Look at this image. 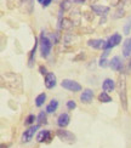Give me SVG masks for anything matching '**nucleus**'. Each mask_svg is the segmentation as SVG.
<instances>
[{"instance_id":"obj_1","label":"nucleus","mask_w":131,"mask_h":148,"mask_svg":"<svg viewBox=\"0 0 131 148\" xmlns=\"http://www.w3.org/2000/svg\"><path fill=\"white\" fill-rule=\"evenodd\" d=\"M1 84L4 88L10 90L12 94H22L23 79L20 74L14 72H5L1 74Z\"/></svg>"},{"instance_id":"obj_27","label":"nucleus","mask_w":131,"mask_h":148,"mask_svg":"<svg viewBox=\"0 0 131 148\" xmlns=\"http://www.w3.org/2000/svg\"><path fill=\"white\" fill-rule=\"evenodd\" d=\"M124 12H125V10H124L123 8H119L115 12H114V15L112 16V18L113 20H118V18H121L123 16H124Z\"/></svg>"},{"instance_id":"obj_35","label":"nucleus","mask_w":131,"mask_h":148,"mask_svg":"<svg viewBox=\"0 0 131 148\" xmlns=\"http://www.w3.org/2000/svg\"><path fill=\"white\" fill-rule=\"evenodd\" d=\"M89 1L91 3V5H93V4H96V1H97V0H89Z\"/></svg>"},{"instance_id":"obj_4","label":"nucleus","mask_w":131,"mask_h":148,"mask_svg":"<svg viewBox=\"0 0 131 148\" xmlns=\"http://www.w3.org/2000/svg\"><path fill=\"white\" fill-rule=\"evenodd\" d=\"M56 136H57L62 142H66V143H74L75 142V135H74L73 132H71L69 130H64V129H58L57 131H56Z\"/></svg>"},{"instance_id":"obj_2","label":"nucleus","mask_w":131,"mask_h":148,"mask_svg":"<svg viewBox=\"0 0 131 148\" xmlns=\"http://www.w3.org/2000/svg\"><path fill=\"white\" fill-rule=\"evenodd\" d=\"M117 90H118V95H119V98H120L121 108L124 112H128V88H126L125 75H120L119 79H118Z\"/></svg>"},{"instance_id":"obj_29","label":"nucleus","mask_w":131,"mask_h":148,"mask_svg":"<svg viewBox=\"0 0 131 148\" xmlns=\"http://www.w3.org/2000/svg\"><path fill=\"white\" fill-rule=\"evenodd\" d=\"M66 106H67V108L69 110H74L77 108V103H75V101H74V100H68L67 103H66Z\"/></svg>"},{"instance_id":"obj_36","label":"nucleus","mask_w":131,"mask_h":148,"mask_svg":"<svg viewBox=\"0 0 131 148\" xmlns=\"http://www.w3.org/2000/svg\"><path fill=\"white\" fill-rule=\"evenodd\" d=\"M38 1H39V3H40V4H41V3H43V1H44V0H38Z\"/></svg>"},{"instance_id":"obj_5","label":"nucleus","mask_w":131,"mask_h":148,"mask_svg":"<svg viewBox=\"0 0 131 148\" xmlns=\"http://www.w3.org/2000/svg\"><path fill=\"white\" fill-rule=\"evenodd\" d=\"M61 86L63 89L71 91V92H79V91H83V86L80 85L78 82L75 80H72V79H63L61 82Z\"/></svg>"},{"instance_id":"obj_33","label":"nucleus","mask_w":131,"mask_h":148,"mask_svg":"<svg viewBox=\"0 0 131 148\" xmlns=\"http://www.w3.org/2000/svg\"><path fill=\"white\" fill-rule=\"evenodd\" d=\"M72 1H73L74 4H79V5L85 4V0H72Z\"/></svg>"},{"instance_id":"obj_23","label":"nucleus","mask_w":131,"mask_h":148,"mask_svg":"<svg viewBox=\"0 0 131 148\" xmlns=\"http://www.w3.org/2000/svg\"><path fill=\"white\" fill-rule=\"evenodd\" d=\"M98 101L101 103H109V102H112V97L109 96L108 92L102 91L101 94L98 95Z\"/></svg>"},{"instance_id":"obj_19","label":"nucleus","mask_w":131,"mask_h":148,"mask_svg":"<svg viewBox=\"0 0 131 148\" xmlns=\"http://www.w3.org/2000/svg\"><path fill=\"white\" fill-rule=\"evenodd\" d=\"M57 108H58V101L56 100V98H52V100L47 103V106L45 108V112L51 114V113H55L56 110H57Z\"/></svg>"},{"instance_id":"obj_22","label":"nucleus","mask_w":131,"mask_h":148,"mask_svg":"<svg viewBox=\"0 0 131 148\" xmlns=\"http://www.w3.org/2000/svg\"><path fill=\"white\" fill-rule=\"evenodd\" d=\"M72 3H73L72 0H62L61 4H60V10H62L63 12L69 11L72 9V5H73Z\"/></svg>"},{"instance_id":"obj_16","label":"nucleus","mask_w":131,"mask_h":148,"mask_svg":"<svg viewBox=\"0 0 131 148\" xmlns=\"http://www.w3.org/2000/svg\"><path fill=\"white\" fill-rule=\"evenodd\" d=\"M74 27V23L71 18H62L60 20V23H58V28L62 29V30H71L72 28Z\"/></svg>"},{"instance_id":"obj_25","label":"nucleus","mask_w":131,"mask_h":148,"mask_svg":"<svg viewBox=\"0 0 131 148\" xmlns=\"http://www.w3.org/2000/svg\"><path fill=\"white\" fill-rule=\"evenodd\" d=\"M130 32H131V16L128 18V21L125 22V24H124V27H123V34L129 35Z\"/></svg>"},{"instance_id":"obj_6","label":"nucleus","mask_w":131,"mask_h":148,"mask_svg":"<svg viewBox=\"0 0 131 148\" xmlns=\"http://www.w3.org/2000/svg\"><path fill=\"white\" fill-rule=\"evenodd\" d=\"M39 127H40V125L36 124V125H32L30 127H28L27 130H24V132L22 134V136H21V142H22V143H28V142H30V141L33 140L34 135L36 134V131L39 130Z\"/></svg>"},{"instance_id":"obj_12","label":"nucleus","mask_w":131,"mask_h":148,"mask_svg":"<svg viewBox=\"0 0 131 148\" xmlns=\"http://www.w3.org/2000/svg\"><path fill=\"white\" fill-rule=\"evenodd\" d=\"M91 10L95 15L98 16H107V14H109L110 8L109 6H104V5H98V4H93L91 5Z\"/></svg>"},{"instance_id":"obj_34","label":"nucleus","mask_w":131,"mask_h":148,"mask_svg":"<svg viewBox=\"0 0 131 148\" xmlns=\"http://www.w3.org/2000/svg\"><path fill=\"white\" fill-rule=\"evenodd\" d=\"M121 4H126V5H130V4H131V0H121Z\"/></svg>"},{"instance_id":"obj_24","label":"nucleus","mask_w":131,"mask_h":148,"mask_svg":"<svg viewBox=\"0 0 131 148\" xmlns=\"http://www.w3.org/2000/svg\"><path fill=\"white\" fill-rule=\"evenodd\" d=\"M36 121H38V124L41 125V124H46L47 123V116H46V112H39V114L36 115Z\"/></svg>"},{"instance_id":"obj_26","label":"nucleus","mask_w":131,"mask_h":148,"mask_svg":"<svg viewBox=\"0 0 131 148\" xmlns=\"http://www.w3.org/2000/svg\"><path fill=\"white\" fill-rule=\"evenodd\" d=\"M35 120H36V116L34 114H29L26 116V119H24V125H32Z\"/></svg>"},{"instance_id":"obj_20","label":"nucleus","mask_w":131,"mask_h":148,"mask_svg":"<svg viewBox=\"0 0 131 148\" xmlns=\"http://www.w3.org/2000/svg\"><path fill=\"white\" fill-rule=\"evenodd\" d=\"M104 41L106 40H102V39H90L89 41H87V45L97 50V49H103Z\"/></svg>"},{"instance_id":"obj_28","label":"nucleus","mask_w":131,"mask_h":148,"mask_svg":"<svg viewBox=\"0 0 131 148\" xmlns=\"http://www.w3.org/2000/svg\"><path fill=\"white\" fill-rule=\"evenodd\" d=\"M60 32H55L52 33L51 35H50V39H51L52 41V44H58V41H60Z\"/></svg>"},{"instance_id":"obj_11","label":"nucleus","mask_w":131,"mask_h":148,"mask_svg":"<svg viewBox=\"0 0 131 148\" xmlns=\"http://www.w3.org/2000/svg\"><path fill=\"white\" fill-rule=\"evenodd\" d=\"M109 67L115 72H119V73L124 72V63L119 56H114L109 61Z\"/></svg>"},{"instance_id":"obj_21","label":"nucleus","mask_w":131,"mask_h":148,"mask_svg":"<svg viewBox=\"0 0 131 148\" xmlns=\"http://www.w3.org/2000/svg\"><path fill=\"white\" fill-rule=\"evenodd\" d=\"M45 101H46V94L45 92H41V94H39L38 96L35 97V106L36 107H41L44 103H45Z\"/></svg>"},{"instance_id":"obj_32","label":"nucleus","mask_w":131,"mask_h":148,"mask_svg":"<svg viewBox=\"0 0 131 148\" xmlns=\"http://www.w3.org/2000/svg\"><path fill=\"white\" fill-rule=\"evenodd\" d=\"M119 4H121V0H110V5L112 6H118Z\"/></svg>"},{"instance_id":"obj_31","label":"nucleus","mask_w":131,"mask_h":148,"mask_svg":"<svg viewBox=\"0 0 131 148\" xmlns=\"http://www.w3.org/2000/svg\"><path fill=\"white\" fill-rule=\"evenodd\" d=\"M51 1H52V0H44V1L41 3V6H43V8H47V6L51 4Z\"/></svg>"},{"instance_id":"obj_3","label":"nucleus","mask_w":131,"mask_h":148,"mask_svg":"<svg viewBox=\"0 0 131 148\" xmlns=\"http://www.w3.org/2000/svg\"><path fill=\"white\" fill-rule=\"evenodd\" d=\"M39 45H40L41 57L47 58L50 52H51V49H52V41L50 39V36H47L45 34L44 30L40 33V36H39Z\"/></svg>"},{"instance_id":"obj_10","label":"nucleus","mask_w":131,"mask_h":148,"mask_svg":"<svg viewBox=\"0 0 131 148\" xmlns=\"http://www.w3.org/2000/svg\"><path fill=\"white\" fill-rule=\"evenodd\" d=\"M44 84H45V88L49 89V90H51L53 89L56 84H57V78H56L55 75V73H51V72H49L45 77H44Z\"/></svg>"},{"instance_id":"obj_13","label":"nucleus","mask_w":131,"mask_h":148,"mask_svg":"<svg viewBox=\"0 0 131 148\" xmlns=\"http://www.w3.org/2000/svg\"><path fill=\"white\" fill-rule=\"evenodd\" d=\"M51 141V131L50 130H40L36 135V142L43 143V142H50Z\"/></svg>"},{"instance_id":"obj_9","label":"nucleus","mask_w":131,"mask_h":148,"mask_svg":"<svg viewBox=\"0 0 131 148\" xmlns=\"http://www.w3.org/2000/svg\"><path fill=\"white\" fill-rule=\"evenodd\" d=\"M20 9L23 14L30 15L34 10V0H20Z\"/></svg>"},{"instance_id":"obj_18","label":"nucleus","mask_w":131,"mask_h":148,"mask_svg":"<svg viewBox=\"0 0 131 148\" xmlns=\"http://www.w3.org/2000/svg\"><path fill=\"white\" fill-rule=\"evenodd\" d=\"M123 56L126 58L131 56V36L123 42Z\"/></svg>"},{"instance_id":"obj_7","label":"nucleus","mask_w":131,"mask_h":148,"mask_svg":"<svg viewBox=\"0 0 131 148\" xmlns=\"http://www.w3.org/2000/svg\"><path fill=\"white\" fill-rule=\"evenodd\" d=\"M120 42H121V35L119 33H114L113 35H110L109 38L104 41L103 50H110V49L118 46Z\"/></svg>"},{"instance_id":"obj_30","label":"nucleus","mask_w":131,"mask_h":148,"mask_svg":"<svg viewBox=\"0 0 131 148\" xmlns=\"http://www.w3.org/2000/svg\"><path fill=\"white\" fill-rule=\"evenodd\" d=\"M39 73L41 74V75H44V77H45L46 74L49 73V72H47V68H46L45 66H40V67H39Z\"/></svg>"},{"instance_id":"obj_17","label":"nucleus","mask_w":131,"mask_h":148,"mask_svg":"<svg viewBox=\"0 0 131 148\" xmlns=\"http://www.w3.org/2000/svg\"><path fill=\"white\" fill-rule=\"evenodd\" d=\"M38 45H39V39L35 38V41H34V45L32 47V50L29 52V57H28V66L29 67H33L34 64V61H35V52H36V49H38Z\"/></svg>"},{"instance_id":"obj_15","label":"nucleus","mask_w":131,"mask_h":148,"mask_svg":"<svg viewBox=\"0 0 131 148\" xmlns=\"http://www.w3.org/2000/svg\"><path fill=\"white\" fill-rule=\"evenodd\" d=\"M115 89V82L113 79H110V78H106L103 80V83H102V91L104 92H112V91H114Z\"/></svg>"},{"instance_id":"obj_8","label":"nucleus","mask_w":131,"mask_h":148,"mask_svg":"<svg viewBox=\"0 0 131 148\" xmlns=\"http://www.w3.org/2000/svg\"><path fill=\"white\" fill-rule=\"evenodd\" d=\"M93 97H95V91L91 89H85L80 94V102L83 104H90L93 100Z\"/></svg>"},{"instance_id":"obj_14","label":"nucleus","mask_w":131,"mask_h":148,"mask_svg":"<svg viewBox=\"0 0 131 148\" xmlns=\"http://www.w3.org/2000/svg\"><path fill=\"white\" fill-rule=\"evenodd\" d=\"M71 123V116L68 113H61L57 118V125L61 127V129H64L69 125Z\"/></svg>"}]
</instances>
